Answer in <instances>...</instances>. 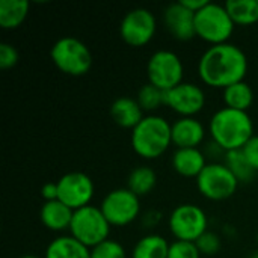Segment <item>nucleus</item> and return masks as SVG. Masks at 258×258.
Returning a JSON list of instances; mask_svg holds the SVG:
<instances>
[{"label":"nucleus","instance_id":"nucleus-36","mask_svg":"<svg viewBox=\"0 0 258 258\" xmlns=\"http://www.w3.org/2000/svg\"><path fill=\"white\" fill-rule=\"evenodd\" d=\"M251 258H258V251H255V252H252V255H251Z\"/></svg>","mask_w":258,"mask_h":258},{"label":"nucleus","instance_id":"nucleus-1","mask_svg":"<svg viewBox=\"0 0 258 258\" xmlns=\"http://www.w3.org/2000/svg\"><path fill=\"white\" fill-rule=\"evenodd\" d=\"M248 73V57L245 51L231 42L210 45L200 57L198 74L204 85L225 89L243 82Z\"/></svg>","mask_w":258,"mask_h":258},{"label":"nucleus","instance_id":"nucleus-14","mask_svg":"<svg viewBox=\"0 0 258 258\" xmlns=\"http://www.w3.org/2000/svg\"><path fill=\"white\" fill-rule=\"evenodd\" d=\"M163 23L177 41H190L197 36L195 12L189 11L181 2L171 3L163 11Z\"/></svg>","mask_w":258,"mask_h":258},{"label":"nucleus","instance_id":"nucleus-12","mask_svg":"<svg viewBox=\"0 0 258 258\" xmlns=\"http://www.w3.org/2000/svg\"><path fill=\"white\" fill-rule=\"evenodd\" d=\"M59 201L68 206L71 210H79L91 204L94 197V181L85 172L73 171L62 175L57 181Z\"/></svg>","mask_w":258,"mask_h":258},{"label":"nucleus","instance_id":"nucleus-7","mask_svg":"<svg viewBox=\"0 0 258 258\" xmlns=\"http://www.w3.org/2000/svg\"><path fill=\"white\" fill-rule=\"evenodd\" d=\"M147 76L148 83L166 92L183 83L184 67L177 53L171 50H157L148 59Z\"/></svg>","mask_w":258,"mask_h":258},{"label":"nucleus","instance_id":"nucleus-25","mask_svg":"<svg viewBox=\"0 0 258 258\" xmlns=\"http://www.w3.org/2000/svg\"><path fill=\"white\" fill-rule=\"evenodd\" d=\"M224 157H225L224 159L225 166L236 175L239 183H249L254 178L257 171L249 165L242 150L227 151L224 153Z\"/></svg>","mask_w":258,"mask_h":258},{"label":"nucleus","instance_id":"nucleus-10","mask_svg":"<svg viewBox=\"0 0 258 258\" xmlns=\"http://www.w3.org/2000/svg\"><path fill=\"white\" fill-rule=\"evenodd\" d=\"M169 230L175 240L197 242L209 231V218L206 212L195 204H180L169 215Z\"/></svg>","mask_w":258,"mask_h":258},{"label":"nucleus","instance_id":"nucleus-26","mask_svg":"<svg viewBox=\"0 0 258 258\" xmlns=\"http://www.w3.org/2000/svg\"><path fill=\"white\" fill-rule=\"evenodd\" d=\"M136 100L144 112H153L162 104H165V92L151 83H145L138 91Z\"/></svg>","mask_w":258,"mask_h":258},{"label":"nucleus","instance_id":"nucleus-9","mask_svg":"<svg viewBox=\"0 0 258 258\" xmlns=\"http://www.w3.org/2000/svg\"><path fill=\"white\" fill-rule=\"evenodd\" d=\"M100 210L110 227H127L141 215V198L127 187L115 189L103 198Z\"/></svg>","mask_w":258,"mask_h":258},{"label":"nucleus","instance_id":"nucleus-33","mask_svg":"<svg viewBox=\"0 0 258 258\" xmlns=\"http://www.w3.org/2000/svg\"><path fill=\"white\" fill-rule=\"evenodd\" d=\"M181 2V5L183 6H186L189 11H192V12H198V11H201L210 0H180Z\"/></svg>","mask_w":258,"mask_h":258},{"label":"nucleus","instance_id":"nucleus-4","mask_svg":"<svg viewBox=\"0 0 258 258\" xmlns=\"http://www.w3.org/2000/svg\"><path fill=\"white\" fill-rule=\"evenodd\" d=\"M234 21L231 20L225 5L209 2L201 11L195 14L197 36L210 45L228 42L234 32Z\"/></svg>","mask_w":258,"mask_h":258},{"label":"nucleus","instance_id":"nucleus-13","mask_svg":"<svg viewBox=\"0 0 258 258\" xmlns=\"http://www.w3.org/2000/svg\"><path fill=\"white\" fill-rule=\"evenodd\" d=\"M165 106L178 113L180 118H194L206 106V92L195 83L183 82L165 92Z\"/></svg>","mask_w":258,"mask_h":258},{"label":"nucleus","instance_id":"nucleus-24","mask_svg":"<svg viewBox=\"0 0 258 258\" xmlns=\"http://www.w3.org/2000/svg\"><path fill=\"white\" fill-rule=\"evenodd\" d=\"M224 5L236 26L258 23V0H228Z\"/></svg>","mask_w":258,"mask_h":258},{"label":"nucleus","instance_id":"nucleus-3","mask_svg":"<svg viewBox=\"0 0 258 258\" xmlns=\"http://www.w3.org/2000/svg\"><path fill=\"white\" fill-rule=\"evenodd\" d=\"M169 145H172V125L160 115H145L132 130V147L142 159H157Z\"/></svg>","mask_w":258,"mask_h":258},{"label":"nucleus","instance_id":"nucleus-28","mask_svg":"<svg viewBox=\"0 0 258 258\" xmlns=\"http://www.w3.org/2000/svg\"><path fill=\"white\" fill-rule=\"evenodd\" d=\"M168 258H201V252L195 242L175 240L169 245Z\"/></svg>","mask_w":258,"mask_h":258},{"label":"nucleus","instance_id":"nucleus-21","mask_svg":"<svg viewBox=\"0 0 258 258\" xmlns=\"http://www.w3.org/2000/svg\"><path fill=\"white\" fill-rule=\"evenodd\" d=\"M169 245L160 234H147L136 242L132 258H168Z\"/></svg>","mask_w":258,"mask_h":258},{"label":"nucleus","instance_id":"nucleus-2","mask_svg":"<svg viewBox=\"0 0 258 258\" xmlns=\"http://www.w3.org/2000/svg\"><path fill=\"white\" fill-rule=\"evenodd\" d=\"M209 132L213 142L225 153L242 150L254 136V121L248 112L222 107L213 113Z\"/></svg>","mask_w":258,"mask_h":258},{"label":"nucleus","instance_id":"nucleus-23","mask_svg":"<svg viewBox=\"0 0 258 258\" xmlns=\"http://www.w3.org/2000/svg\"><path fill=\"white\" fill-rule=\"evenodd\" d=\"M224 103L225 107L248 112L254 103V91L245 80L234 83L224 89Z\"/></svg>","mask_w":258,"mask_h":258},{"label":"nucleus","instance_id":"nucleus-29","mask_svg":"<svg viewBox=\"0 0 258 258\" xmlns=\"http://www.w3.org/2000/svg\"><path fill=\"white\" fill-rule=\"evenodd\" d=\"M195 243H197L201 255L212 257L221 251V237L213 231H206Z\"/></svg>","mask_w":258,"mask_h":258},{"label":"nucleus","instance_id":"nucleus-5","mask_svg":"<svg viewBox=\"0 0 258 258\" xmlns=\"http://www.w3.org/2000/svg\"><path fill=\"white\" fill-rule=\"evenodd\" d=\"M50 57L56 68L68 76H85L92 67V54L89 47L76 36H62L51 50Z\"/></svg>","mask_w":258,"mask_h":258},{"label":"nucleus","instance_id":"nucleus-16","mask_svg":"<svg viewBox=\"0 0 258 258\" xmlns=\"http://www.w3.org/2000/svg\"><path fill=\"white\" fill-rule=\"evenodd\" d=\"M207 166V157L200 148H177L172 154L174 171L186 178H198Z\"/></svg>","mask_w":258,"mask_h":258},{"label":"nucleus","instance_id":"nucleus-8","mask_svg":"<svg viewBox=\"0 0 258 258\" xmlns=\"http://www.w3.org/2000/svg\"><path fill=\"white\" fill-rule=\"evenodd\" d=\"M239 184V180L225 163H207L197 178L198 192L210 201H225L231 198Z\"/></svg>","mask_w":258,"mask_h":258},{"label":"nucleus","instance_id":"nucleus-31","mask_svg":"<svg viewBox=\"0 0 258 258\" xmlns=\"http://www.w3.org/2000/svg\"><path fill=\"white\" fill-rule=\"evenodd\" d=\"M242 151H243L246 160L249 162V165L258 172V135H254L246 142V145L242 148Z\"/></svg>","mask_w":258,"mask_h":258},{"label":"nucleus","instance_id":"nucleus-27","mask_svg":"<svg viewBox=\"0 0 258 258\" xmlns=\"http://www.w3.org/2000/svg\"><path fill=\"white\" fill-rule=\"evenodd\" d=\"M91 258H127V255L124 246L119 242L107 239L91 249Z\"/></svg>","mask_w":258,"mask_h":258},{"label":"nucleus","instance_id":"nucleus-15","mask_svg":"<svg viewBox=\"0 0 258 258\" xmlns=\"http://www.w3.org/2000/svg\"><path fill=\"white\" fill-rule=\"evenodd\" d=\"M172 125V145L177 148H198L206 139V128L194 118H178Z\"/></svg>","mask_w":258,"mask_h":258},{"label":"nucleus","instance_id":"nucleus-17","mask_svg":"<svg viewBox=\"0 0 258 258\" xmlns=\"http://www.w3.org/2000/svg\"><path fill=\"white\" fill-rule=\"evenodd\" d=\"M73 216H74V210H71L68 206H65L59 200L44 203L39 212L42 225L54 233L65 231V230L70 231Z\"/></svg>","mask_w":258,"mask_h":258},{"label":"nucleus","instance_id":"nucleus-34","mask_svg":"<svg viewBox=\"0 0 258 258\" xmlns=\"http://www.w3.org/2000/svg\"><path fill=\"white\" fill-rule=\"evenodd\" d=\"M148 221H153L154 225L159 224V221H160V213H157V212H148V213L144 216V224L147 225Z\"/></svg>","mask_w":258,"mask_h":258},{"label":"nucleus","instance_id":"nucleus-32","mask_svg":"<svg viewBox=\"0 0 258 258\" xmlns=\"http://www.w3.org/2000/svg\"><path fill=\"white\" fill-rule=\"evenodd\" d=\"M41 195H42V198H44V203L59 200L57 183H45V184L42 186V189H41Z\"/></svg>","mask_w":258,"mask_h":258},{"label":"nucleus","instance_id":"nucleus-20","mask_svg":"<svg viewBox=\"0 0 258 258\" xmlns=\"http://www.w3.org/2000/svg\"><path fill=\"white\" fill-rule=\"evenodd\" d=\"M30 3L27 0H2L0 2V27L17 29L27 18Z\"/></svg>","mask_w":258,"mask_h":258},{"label":"nucleus","instance_id":"nucleus-11","mask_svg":"<svg viewBox=\"0 0 258 258\" xmlns=\"http://www.w3.org/2000/svg\"><path fill=\"white\" fill-rule=\"evenodd\" d=\"M156 15L145 8H135L128 11L119 24V35L122 41L132 47L147 45L156 35Z\"/></svg>","mask_w":258,"mask_h":258},{"label":"nucleus","instance_id":"nucleus-18","mask_svg":"<svg viewBox=\"0 0 258 258\" xmlns=\"http://www.w3.org/2000/svg\"><path fill=\"white\" fill-rule=\"evenodd\" d=\"M145 112L139 106L136 98L132 97H119L110 106V116L116 125L122 128L133 130L142 119Z\"/></svg>","mask_w":258,"mask_h":258},{"label":"nucleus","instance_id":"nucleus-35","mask_svg":"<svg viewBox=\"0 0 258 258\" xmlns=\"http://www.w3.org/2000/svg\"><path fill=\"white\" fill-rule=\"evenodd\" d=\"M20 258H42V257H38V255H32V254H27V255H23V257Z\"/></svg>","mask_w":258,"mask_h":258},{"label":"nucleus","instance_id":"nucleus-22","mask_svg":"<svg viewBox=\"0 0 258 258\" xmlns=\"http://www.w3.org/2000/svg\"><path fill=\"white\" fill-rule=\"evenodd\" d=\"M157 186V174L150 166H138L135 168L127 180V189H130L139 198L150 195Z\"/></svg>","mask_w":258,"mask_h":258},{"label":"nucleus","instance_id":"nucleus-6","mask_svg":"<svg viewBox=\"0 0 258 258\" xmlns=\"http://www.w3.org/2000/svg\"><path fill=\"white\" fill-rule=\"evenodd\" d=\"M110 224L97 206H86L74 212L70 227V236L79 240L86 248L92 249L109 239Z\"/></svg>","mask_w":258,"mask_h":258},{"label":"nucleus","instance_id":"nucleus-19","mask_svg":"<svg viewBox=\"0 0 258 258\" xmlns=\"http://www.w3.org/2000/svg\"><path fill=\"white\" fill-rule=\"evenodd\" d=\"M44 258H91V249L73 236H59L48 243Z\"/></svg>","mask_w":258,"mask_h":258},{"label":"nucleus","instance_id":"nucleus-30","mask_svg":"<svg viewBox=\"0 0 258 258\" xmlns=\"http://www.w3.org/2000/svg\"><path fill=\"white\" fill-rule=\"evenodd\" d=\"M18 59H20V54L12 44H8V42L0 44V68L3 70L14 68L18 63Z\"/></svg>","mask_w":258,"mask_h":258}]
</instances>
